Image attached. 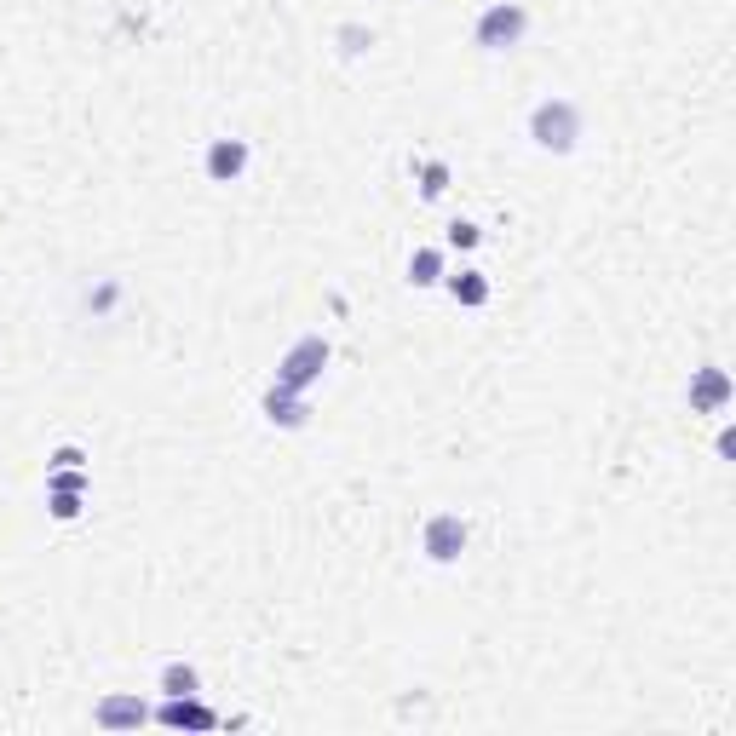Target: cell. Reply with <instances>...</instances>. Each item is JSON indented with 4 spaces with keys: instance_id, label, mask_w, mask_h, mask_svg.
<instances>
[{
    "instance_id": "cell-5",
    "label": "cell",
    "mask_w": 736,
    "mask_h": 736,
    "mask_svg": "<svg viewBox=\"0 0 736 736\" xmlns=\"http://www.w3.org/2000/svg\"><path fill=\"white\" fill-rule=\"evenodd\" d=\"M242 167H248V150H242L236 138H219L213 156H207V173H213V179H236Z\"/></svg>"
},
{
    "instance_id": "cell-2",
    "label": "cell",
    "mask_w": 736,
    "mask_h": 736,
    "mask_svg": "<svg viewBox=\"0 0 736 736\" xmlns=\"http://www.w3.org/2000/svg\"><path fill=\"white\" fill-rule=\"evenodd\" d=\"M518 35H524V12H518V6H495V12H483V23H478V46L501 52V46H512Z\"/></svg>"
},
{
    "instance_id": "cell-6",
    "label": "cell",
    "mask_w": 736,
    "mask_h": 736,
    "mask_svg": "<svg viewBox=\"0 0 736 736\" xmlns=\"http://www.w3.org/2000/svg\"><path fill=\"white\" fill-rule=\"evenodd\" d=\"M161 685H167V696H196V673L190 667H167Z\"/></svg>"
},
{
    "instance_id": "cell-8",
    "label": "cell",
    "mask_w": 736,
    "mask_h": 736,
    "mask_svg": "<svg viewBox=\"0 0 736 736\" xmlns=\"http://www.w3.org/2000/svg\"><path fill=\"white\" fill-rule=\"evenodd\" d=\"M167 719H173V725H213V713L190 708V702H173V708H167Z\"/></svg>"
},
{
    "instance_id": "cell-10",
    "label": "cell",
    "mask_w": 736,
    "mask_h": 736,
    "mask_svg": "<svg viewBox=\"0 0 736 736\" xmlns=\"http://www.w3.org/2000/svg\"><path fill=\"white\" fill-rule=\"evenodd\" d=\"M414 282H437V253H420V259H414Z\"/></svg>"
},
{
    "instance_id": "cell-3",
    "label": "cell",
    "mask_w": 736,
    "mask_h": 736,
    "mask_svg": "<svg viewBox=\"0 0 736 736\" xmlns=\"http://www.w3.org/2000/svg\"><path fill=\"white\" fill-rule=\"evenodd\" d=\"M460 547H466V524H460V518L443 512V518L426 524V552H432V558H455Z\"/></svg>"
},
{
    "instance_id": "cell-1",
    "label": "cell",
    "mask_w": 736,
    "mask_h": 736,
    "mask_svg": "<svg viewBox=\"0 0 736 736\" xmlns=\"http://www.w3.org/2000/svg\"><path fill=\"white\" fill-rule=\"evenodd\" d=\"M535 138H541L547 150H570L575 144V110L564 104V98H552V104L535 110Z\"/></svg>"
},
{
    "instance_id": "cell-7",
    "label": "cell",
    "mask_w": 736,
    "mask_h": 736,
    "mask_svg": "<svg viewBox=\"0 0 736 736\" xmlns=\"http://www.w3.org/2000/svg\"><path fill=\"white\" fill-rule=\"evenodd\" d=\"M98 719H104V725H138V719H144V708H138V702H110Z\"/></svg>"
},
{
    "instance_id": "cell-9",
    "label": "cell",
    "mask_w": 736,
    "mask_h": 736,
    "mask_svg": "<svg viewBox=\"0 0 736 736\" xmlns=\"http://www.w3.org/2000/svg\"><path fill=\"white\" fill-rule=\"evenodd\" d=\"M455 294H460V299H472V305H478V299L489 294V288H483V282H478V271H466V276H455Z\"/></svg>"
},
{
    "instance_id": "cell-4",
    "label": "cell",
    "mask_w": 736,
    "mask_h": 736,
    "mask_svg": "<svg viewBox=\"0 0 736 736\" xmlns=\"http://www.w3.org/2000/svg\"><path fill=\"white\" fill-rule=\"evenodd\" d=\"M322 357H328V345L322 340H305L294 351V357H288V363H282V391H294V386H305V380H311V374H317V368L311 363H322Z\"/></svg>"
}]
</instances>
